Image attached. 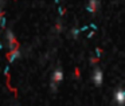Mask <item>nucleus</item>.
Segmentation results:
<instances>
[{
  "instance_id": "nucleus-4",
  "label": "nucleus",
  "mask_w": 125,
  "mask_h": 106,
  "mask_svg": "<svg viewBox=\"0 0 125 106\" xmlns=\"http://www.w3.org/2000/svg\"><path fill=\"white\" fill-rule=\"evenodd\" d=\"M98 8V1L97 0H89V6H87V11L89 12H95Z\"/></svg>"
},
{
  "instance_id": "nucleus-8",
  "label": "nucleus",
  "mask_w": 125,
  "mask_h": 106,
  "mask_svg": "<svg viewBox=\"0 0 125 106\" xmlns=\"http://www.w3.org/2000/svg\"><path fill=\"white\" fill-rule=\"evenodd\" d=\"M55 28H57V31H61V30H62V26H61V23H59V22L57 23V26H55Z\"/></svg>"
},
{
  "instance_id": "nucleus-2",
  "label": "nucleus",
  "mask_w": 125,
  "mask_h": 106,
  "mask_svg": "<svg viewBox=\"0 0 125 106\" xmlns=\"http://www.w3.org/2000/svg\"><path fill=\"white\" fill-rule=\"evenodd\" d=\"M114 99L118 105H124L125 103V90H117L114 93Z\"/></svg>"
},
{
  "instance_id": "nucleus-10",
  "label": "nucleus",
  "mask_w": 125,
  "mask_h": 106,
  "mask_svg": "<svg viewBox=\"0 0 125 106\" xmlns=\"http://www.w3.org/2000/svg\"><path fill=\"white\" fill-rule=\"evenodd\" d=\"M90 62H92V63H97L98 59H95V58H90Z\"/></svg>"
},
{
  "instance_id": "nucleus-6",
  "label": "nucleus",
  "mask_w": 125,
  "mask_h": 106,
  "mask_svg": "<svg viewBox=\"0 0 125 106\" xmlns=\"http://www.w3.org/2000/svg\"><path fill=\"white\" fill-rule=\"evenodd\" d=\"M79 31H81V30H77V28H73V30H71V34H73L74 38H77V36H78Z\"/></svg>"
},
{
  "instance_id": "nucleus-5",
  "label": "nucleus",
  "mask_w": 125,
  "mask_h": 106,
  "mask_svg": "<svg viewBox=\"0 0 125 106\" xmlns=\"http://www.w3.org/2000/svg\"><path fill=\"white\" fill-rule=\"evenodd\" d=\"M19 57H20V51L16 48L15 51H11V54H8V57H7V58H8V62L11 63L14 59H16V58H19Z\"/></svg>"
},
{
  "instance_id": "nucleus-12",
  "label": "nucleus",
  "mask_w": 125,
  "mask_h": 106,
  "mask_svg": "<svg viewBox=\"0 0 125 106\" xmlns=\"http://www.w3.org/2000/svg\"><path fill=\"white\" fill-rule=\"evenodd\" d=\"M51 89H52V90L57 89V86H55V82H51Z\"/></svg>"
},
{
  "instance_id": "nucleus-7",
  "label": "nucleus",
  "mask_w": 125,
  "mask_h": 106,
  "mask_svg": "<svg viewBox=\"0 0 125 106\" xmlns=\"http://www.w3.org/2000/svg\"><path fill=\"white\" fill-rule=\"evenodd\" d=\"M1 27H6V18H4V12H1Z\"/></svg>"
},
{
  "instance_id": "nucleus-9",
  "label": "nucleus",
  "mask_w": 125,
  "mask_h": 106,
  "mask_svg": "<svg viewBox=\"0 0 125 106\" xmlns=\"http://www.w3.org/2000/svg\"><path fill=\"white\" fill-rule=\"evenodd\" d=\"M95 52H97V58H100V55H101V52H102V51H101V48H97V50H95Z\"/></svg>"
},
{
  "instance_id": "nucleus-15",
  "label": "nucleus",
  "mask_w": 125,
  "mask_h": 106,
  "mask_svg": "<svg viewBox=\"0 0 125 106\" xmlns=\"http://www.w3.org/2000/svg\"><path fill=\"white\" fill-rule=\"evenodd\" d=\"M55 1H57V3H58V0H55Z\"/></svg>"
},
{
  "instance_id": "nucleus-13",
  "label": "nucleus",
  "mask_w": 125,
  "mask_h": 106,
  "mask_svg": "<svg viewBox=\"0 0 125 106\" xmlns=\"http://www.w3.org/2000/svg\"><path fill=\"white\" fill-rule=\"evenodd\" d=\"M65 14V11H63V8H59V15H63Z\"/></svg>"
},
{
  "instance_id": "nucleus-14",
  "label": "nucleus",
  "mask_w": 125,
  "mask_h": 106,
  "mask_svg": "<svg viewBox=\"0 0 125 106\" xmlns=\"http://www.w3.org/2000/svg\"><path fill=\"white\" fill-rule=\"evenodd\" d=\"M75 75H77V77H79V71H78V68H75Z\"/></svg>"
},
{
  "instance_id": "nucleus-1",
  "label": "nucleus",
  "mask_w": 125,
  "mask_h": 106,
  "mask_svg": "<svg viewBox=\"0 0 125 106\" xmlns=\"http://www.w3.org/2000/svg\"><path fill=\"white\" fill-rule=\"evenodd\" d=\"M102 71L98 70V68H95L94 70V74H93V82H94V85H97V86H101V83H102Z\"/></svg>"
},
{
  "instance_id": "nucleus-11",
  "label": "nucleus",
  "mask_w": 125,
  "mask_h": 106,
  "mask_svg": "<svg viewBox=\"0 0 125 106\" xmlns=\"http://www.w3.org/2000/svg\"><path fill=\"white\" fill-rule=\"evenodd\" d=\"M93 35H94V31H90L89 35H87V38H93Z\"/></svg>"
},
{
  "instance_id": "nucleus-3",
  "label": "nucleus",
  "mask_w": 125,
  "mask_h": 106,
  "mask_svg": "<svg viewBox=\"0 0 125 106\" xmlns=\"http://www.w3.org/2000/svg\"><path fill=\"white\" fill-rule=\"evenodd\" d=\"M63 79V73H62V70L61 68H58V70H55L54 71V74H52V82H61Z\"/></svg>"
}]
</instances>
